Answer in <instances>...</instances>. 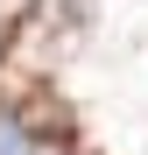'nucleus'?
Instances as JSON below:
<instances>
[{"label":"nucleus","instance_id":"f257e3e1","mask_svg":"<svg viewBox=\"0 0 148 155\" xmlns=\"http://www.w3.org/2000/svg\"><path fill=\"white\" fill-rule=\"evenodd\" d=\"M0 155H35V141L21 134V127H14L7 113H0Z\"/></svg>","mask_w":148,"mask_h":155}]
</instances>
